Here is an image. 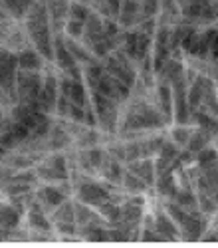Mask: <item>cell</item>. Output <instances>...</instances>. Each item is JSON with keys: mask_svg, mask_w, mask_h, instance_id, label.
I'll return each mask as SVG.
<instances>
[{"mask_svg": "<svg viewBox=\"0 0 218 248\" xmlns=\"http://www.w3.org/2000/svg\"><path fill=\"white\" fill-rule=\"evenodd\" d=\"M20 220H22V215H20L18 209H14L10 204H0V226L2 229L12 231L20 224Z\"/></svg>", "mask_w": 218, "mask_h": 248, "instance_id": "4", "label": "cell"}, {"mask_svg": "<svg viewBox=\"0 0 218 248\" xmlns=\"http://www.w3.org/2000/svg\"><path fill=\"white\" fill-rule=\"evenodd\" d=\"M70 4L68 0H48V12L52 16V20H62L70 14Z\"/></svg>", "mask_w": 218, "mask_h": 248, "instance_id": "7", "label": "cell"}, {"mask_svg": "<svg viewBox=\"0 0 218 248\" xmlns=\"http://www.w3.org/2000/svg\"><path fill=\"white\" fill-rule=\"evenodd\" d=\"M176 202H178V206H192L194 204V199L190 197V193H183V195H178Z\"/></svg>", "mask_w": 218, "mask_h": 248, "instance_id": "16", "label": "cell"}, {"mask_svg": "<svg viewBox=\"0 0 218 248\" xmlns=\"http://www.w3.org/2000/svg\"><path fill=\"white\" fill-rule=\"evenodd\" d=\"M77 201H82L89 206H102L105 201H109V193L97 183H84L77 189Z\"/></svg>", "mask_w": 218, "mask_h": 248, "instance_id": "1", "label": "cell"}, {"mask_svg": "<svg viewBox=\"0 0 218 248\" xmlns=\"http://www.w3.org/2000/svg\"><path fill=\"white\" fill-rule=\"evenodd\" d=\"M28 222H30L32 229H36V231H46L48 232L52 229L50 220L46 218V215L42 213V206H40L38 202H32V206H30V211H28Z\"/></svg>", "mask_w": 218, "mask_h": 248, "instance_id": "5", "label": "cell"}, {"mask_svg": "<svg viewBox=\"0 0 218 248\" xmlns=\"http://www.w3.org/2000/svg\"><path fill=\"white\" fill-rule=\"evenodd\" d=\"M70 16L73 20H82V22H86V20L89 18V10L82 2H72L70 4Z\"/></svg>", "mask_w": 218, "mask_h": 248, "instance_id": "11", "label": "cell"}, {"mask_svg": "<svg viewBox=\"0 0 218 248\" xmlns=\"http://www.w3.org/2000/svg\"><path fill=\"white\" fill-rule=\"evenodd\" d=\"M56 229H58V232H62V234H73L75 232V224L73 222H58Z\"/></svg>", "mask_w": 218, "mask_h": 248, "instance_id": "15", "label": "cell"}, {"mask_svg": "<svg viewBox=\"0 0 218 248\" xmlns=\"http://www.w3.org/2000/svg\"><path fill=\"white\" fill-rule=\"evenodd\" d=\"M196 159H198V165H203V167H210V165H216V151L201 149Z\"/></svg>", "mask_w": 218, "mask_h": 248, "instance_id": "13", "label": "cell"}, {"mask_svg": "<svg viewBox=\"0 0 218 248\" xmlns=\"http://www.w3.org/2000/svg\"><path fill=\"white\" fill-rule=\"evenodd\" d=\"M123 183H125V187H129L131 191H139V193H141V191L147 189V183L141 181V177H135V175H125Z\"/></svg>", "mask_w": 218, "mask_h": 248, "instance_id": "12", "label": "cell"}, {"mask_svg": "<svg viewBox=\"0 0 218 248\" xmlns=\"http://www.w3.org/2000/svg\"><path fill=\"white\" fill-rule=\"evenodd\" d=\"M190 131L189 129H183V127H176L174 131H173V139L178 143V145H185V143H189V139H190Z\"/></svg>", "mask_w": 218, "mask_h": 248, "instance_id": "14", "label": "cell"}, {"mask_svg": "<svg viewBox=\"0 0 218 248\" xmlns=\"http://www.w3.org/2000/svg\"><path fill=\"white\" fill-rule=\"evenodd\" d=\"M64 28H66V34H68L70 38H82L84 32H86V22H82V20H73V18H70Z\"/></svg>", "mask_w": 218, "mask_h": 248, "instance_id": "10", "label": "cell"}, {"mask_svg": "<svg viewBox=\"0 0 218 248\" xmlns=\"http://www.w3.org/2000/svg\"><path fill=\"white\" fill-rule=\"evenodd\" d=\"M32 4V0H0V6L6 10V14L14 18H24Z\"/></svg>", "mask_w": 218, "mask_h": 248, "instance_id": "6", "label": "cell"}, {"mask_svg": "<svg viewBox=\"0 0 218 248\" xmlns=\"http://www.w3.org/2000/svg\"><path fill=\"white\" fill-rule=\"evenodd\" d=\"M54 218L58 222H75V209H73V204L68 202V201H64L62 204L58 206Z\"/></svg>", "mask_w": 218, "mask_h": 248, "instance_id": "9", "label": "cell"}, {"mask_svg": "<svg viewBox=\"0 0 218 248\" xmlns=\"http://www.w3.org/2000/svg\"><path fill=\"white\" fill-rule=\"evenodd\" d=\"M6 155V147H2V145H0V159H2Z\"/></svg>", "mask_w": 218, "mask_h": 248, "instance_id": "17", "label": "cell"}, {"mask_svg": "<svg viewBox=\"0 0 218 248\" xmlns=\"http://www.w3.org/2000/svg\"><path fill=\"white\" fill-rule=\"evenodd\" d=\"M68 99L75 106H82L86 108V88L79 79H73L72 86H70V92H68Z\"/></svg>", "mask_w": 218, "mask_h": 248, "instance_id": "8", "label": "cell"}, {"mask_svg": "<svg viewBox=\"0 0 218 248\" xmlns=\"http://www.w3.org/2000/svg\"><path fill=\"white\" fill-rule=\"evenodd\" d=\"M42 66V54L38 50H22L18 54V68L26 72H40Z\"/></svg>", "mask_w": 218, "mask_h": 248, "instance_id": "3", "label": "cell"}, {"mask_svg": "<svg viewBox=\"0 0 218 248\" xmlns=\"http://www.w3.org/2000/svg\"><path fill=\"white\" fill-rule=\"evenodd\" d=\"M36 199H38V202H44L46 206L58 209V206L66 201V193H64L62 189H59V187H56V185H52V183H50V185H44V187L38 191Z\"/></svg>", "mask_w": 218, "mask_h": 248, "instance_id": "2", "label": "cell"}]
</instances>
